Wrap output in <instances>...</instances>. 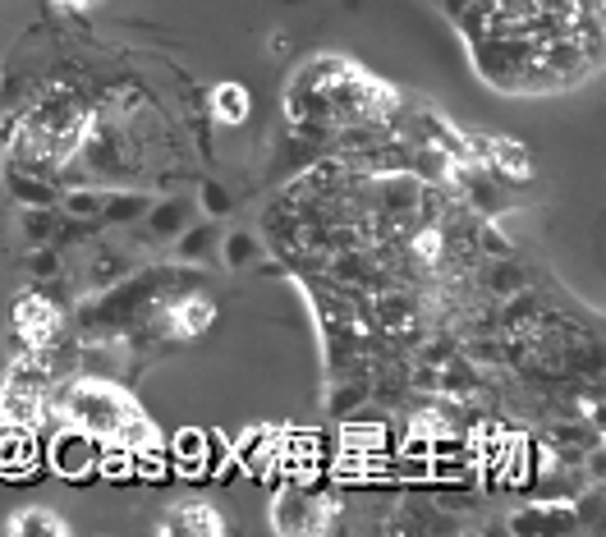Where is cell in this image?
I'll use <instances>...</instances> for the list:
<instances>
[{"label":"cell","instance_id":"6da1fadb","mask_svg":"<svg viewBox=\"0 0 606 537\" xmlns=\"http://www.w3.org/2000/svg\"><path fill=\"white\" fill-rule=\"evenodd\" d=\"M60 418L92 432L101 441H120L129 450H139L152 441V427L143 423V414L134 409V400L120 395L111 381L101 377H88V381H74L60 395Z\"/></svg>","mask_w":606,"mask_h":537},{"label":"cell","instance_id":"7a4b0ae2","mask_svg":"<svg viewBox=\"0 0 606 537\" xmlns=\"http://www.w3.org/2000/svg\"><path fill=\"white\" fill-rule=\"evenodd\" d=\"M65 336V309L51 303V294L33 290L14 303V349L19 354H46Z\"/></svg>","mask_w":606,"mask_h":537},{"label":"cell","instance_id":"3957f363","mask_svg":"<svg viewBox=\"0 0 606 537\" xmlns=\"http://www.w3.org/2000/svg\"><path fill=\"white\" fill-rule=\"evenodd\" d=\"M97 459H101V437H92V432L65 423L56 437H51V450H46V465L51 473L60 478H92L97 473Z\"/></svg>","mask_w":606,"mask_h":537},{"label":"cell","instance_id":"277c9868","mask_svg":"<svg viewBox=\"0 0 606 537\" xmlns=\"http://www.w3.org/2000/svg\"><path fill=\"white\" fill-rule=\"evenodd\" d=\"M327 501L308 492V482H285L276 505H272V528L276 533H322L327 528Z\"/></svg>","mask_w":606,"mask_h":537},{"label":"cell","instance_id":"5b68a950","mask_svg":"<svg viewBox=\"0 0 606 537\" xmlns=\"http://www.w3.org/2000/svg\"><path fill=\"white\" fill-rule=\"evenodd\" d=\"M0 478H14V482L42 478V450L33 441V427L0 423Z\"/></svg>","mask_w":606,"mask_h":537},{"label":"cell","instance_id":"8992f818","mask_svg":"<svg viewBox=\"0 0 606 537\" xmlns=\"http://www.w3.org/2000/svg\"><path fill=\"white\" fill-rule=\"evenodd\" d=\"M156 533H166V537H221V533H230V524L221 519V510L212 501H179V505H170V515L156 524Z\"/></svg>","mask_w":606,"mask_h":537},{"label":"cell","instance_id":"52a82bcc","mask_svg":"<svg viewBox=\"0 0 606 537\" xmlns=\"http://www.w3.org/2000/svg\"><path fill=\"white\" fill-rule=\"evenodd\" d=\"M579 528V515L570 501H547V505H529L524 515L510 519V533H529V537H551V533H570Z\"/></svg>","mask_w":606,"mask_h":537},{"label":"cell","instance_id":"ba28073f","mask_svg":"<svg viewBox=\"0 0 606 537\" xmlns=\"http://www.w3.org/2000/svg\"><path fill=\"white\" fill-rule=\"evenodd\" d=\"M189 225H194V202L189 198H166V202H152L147 208V230L156 239H179Z\"/></svg>","mask_w":606,"mask_h":537},{"label":"cell","instance_id":"9c48e42d","mask_svg":"<svg viewBox=\"0 0 606 537\" xmlns=\"http://www.w3.org/2000/svg\"><path fill=\"white\" fill-rule=\"evenodd\" d=\"M207 111H212L217 124H225V130H234V124H244L253 115V97L244 83H217L212 88V101H207Z\"/></svg>","mask_w":606,"mask_h":537},{"label":"cell","instance_id":"30bf717a","mask_svg":"<svg viewBox=\"0 0 606 537\" xmlns=\"http://www.w3.org/2000/svg\"><path fill=\"white\" fill-rule=\"evenodd\" d=\"M529 267H524V262H515L510 258V253H506V258H496L492 267H487V276H483V286H487V294L492 299H515L519 290H529Z\"/></svg>","mask_w":606,"mask_h":537},{"label":"cell","instance_id":"8fae6325","mask_svg":"<svg viewBox=\"0 0 606 537\" xmlns=\"http://www.w3.org/2000/svg\"><path fill=\"white\" fill-rule=\"evenodd\" d=\"M129 267H134V262H129L120 248H107V244H101V248L92 253V262H88V286H92V290H111V286H124Z\"/></svg>","mask_w":606,"mask_h":537},{"label":"cell","instance_id":"7c38bea8","mask_svg":"<svg viewBox=\"0 0 606 537\" xmlns=\"http://www.w3.org/2000/svg\"><path fill=\"white\" fill-rule=\"evenodd\" d=\"M152 208V198L147 193H101V216L97 221H107V225H134L143 221Z\"/></svg>","mask_w":606,"mask_h":537},{"label":"cell","instance_id":"4fadbf2b","mask_svg":"<svg viewBox=\"0 0 606 537\" xmlns=\"http://www.w3.org/2000/svg\"><path fill=\"white\" fill-rule=\"evenodd\" d=\"M170 465L179 469V478H207V432H179Z\"/></svg>","mask_w":606,"mask_h":537},{"label":"cell","instance_id":"5bb4252c","mask_svg":"<svg viewBox=\"0 0 606 537\" xmlns=\"http://www.w3.org/2000/svg\"><path fill=\"white\" fill-rule=\"evenodd\" d=\"M5 184H10V193L23 202V208H46V202H56V179L10 170V175H5Z\"/></svg>","mask_w":606,"mask_h":537},{"label":"cell","instance_id":"9a60e30c","mask_svg":"<svg viewBox=\"0 0 606 537\" xmlns=\"http://www.w3.org/2000/svg\"><path fill=\"white\" fill-rule=\"evenodd\" d=\"M5 533H14V537H51V533H56V537H65L69 533V524L60 519V515H51V510H23V515H14L10 524H5Z\"/></svg>","mask_w":606,"mask_h":537},{"label":"cell","instance_id":"2e32d148","mask_svg":"<svg viewBox=\"0 0 606 537\" xmlns=\"http://www.w3.org/2000/svg\"><path fill=\"white\" fill-rule=\"evenodd\" d=\"M217 244V225H189V230H184V235H179V258L184 262H194V258H202V253L207 248H212Z\"/></svg>","mask_w":606,"mask_h":537},{"label":"cell","instance_id":"e0dca14e","mask_svg":"<svg viewBox=\"0 0 606 537\" xmlns=\"http://www.w3.org/2000/svg\"><path fill=\"white\" fill-rule=\"evenodd\" d=\"M221 248H225V262L230 267H249L257 258V239L249 235V230H240V235H225Z\"/></svg>","mask_w":606,"mask_h":537},{"label":"cell","instance_id":"ac0fdd59","mask_svg":"<svg viewBox=\"0 0 606 537\" xmlns=\"http://www.w3.org/2000/svg\"><path fill=\"white\" fill-rule=\"evenodd\" d=\"M65 212L69 216H78V221H97L101 216V193L97 189H74V193H65Z\"/></svg>","mask_w":606,"mask_h":537},{"label":"cell","instance_id":"d6986e66","mask_svg":"<svg viewBox=\"0 0 606 537\" xmlns=\"http://www.w3.org/2000/svg\"><path fill=\"white\" fill-rule=\"evenodd\" d=\"M478 248L483 253H492V258H506V253H510V244H506V235H500V230H483V235H478Z\"/></svg>","mask_w":606,"mask_h":537},{"label":"cell","instance_id":"ffe728a7","mask_svg":"<svg viewBox=\"0 0 606 537\" xmlns=\"http://www.w3.org/2000/svg\"><path fill=\"white\" fill-rule=\"evenodd\" d=\"M202 202H207V212H212V216H221V212L230 208V198H225L217 184H207V189H202Z\"/></svg>","mask_w":606,"mask_h":537},{"label":"cell","instance_id":"44dd1931","mask_svg":"<svg viewBox=\"0 0 606 537\" xmlns=\"http://www.w3.org/2000/svg\"><path fill=\"white\" fill-rule=\"evenodd\" d=\"M437 5H441L445 14H451V19H460V14L469 10V0H437Z\"/></svg>","mask_w":606,"mask_h":537},{"label":"cell","instance_id":"7402d4cb","mask_svg":"<svg viewBox=\"0 0 606 537\" xmlns=\"http://www.w3.org/2000/svg\"><path fill=\"white\" fill-rule=\"evenodd\" d=\"M60 5H84V0H60Z\"/></svg>","mask_w":606,"mask_h":537}]
</instances>
